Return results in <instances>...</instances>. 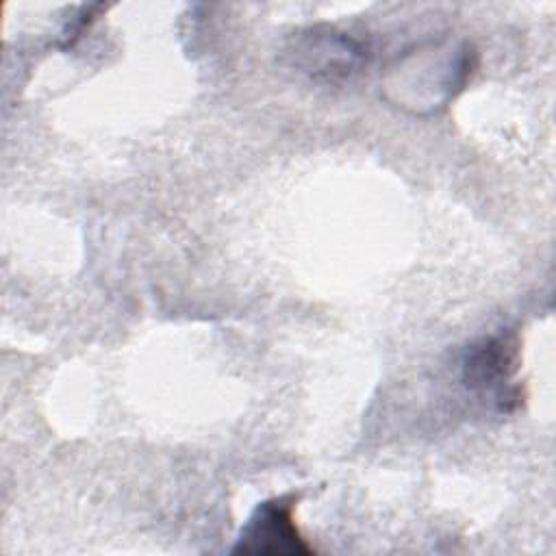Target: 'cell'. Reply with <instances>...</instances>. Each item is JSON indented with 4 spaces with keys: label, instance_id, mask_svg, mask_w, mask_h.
<instances>
[{
    "label": "cell",
    "instance_id": "1",
    "mask_svg": "<svg viewBox=\"0 0 556 556\" xmlns=\"http://www.w3.org/2000/svg\"><path fill=\"white\" fill-rule=\"evenodd\" d=\"M476 67V52L463 43L458 48H424L408 52L391 78L389 100L413 113H432L445 106L467 83Z\"/></svg>",
    "mask_w": 556,
    "mask_h": 556
},
{
    "label": "cell",
    "instance_id": "2",
    "mask_svg": "<svg viewBox=\"0 0 556 556\" xmlns=\"http://www.w3.org/2000/svg\"><path fill=\"white\" fill-rule=\"evenodd\" d=\"M519 337L513 330L484 337L471 343L463 356V382L471 391L493 393L500 410H513L521 402V391L508 382L519 369Z\"/></svg>",
    "mask_w": 556,
    "mask_h": 556
},
{
    "label": "cell",
    "instance_id": "3",
    "mask_svg": "<svg viewBox=\"0 0 556 556\" xmlns=\"http://www.w3.org/2000/svg\"><path fill=\"white\" fill-rule=\"evenodd\" d=\"M298 497L276 495L261 502L243 523L232 554L252 556H308L315 549L306 543L295 523Z\"/></svg>",
    "mask_w": 556,
    "mask_h": 556
},
{
    "label": "cell",
    "instance_id": "4",
    "mask_svg": "<svg viewBox=\"0 0 556 556\" xmlns=\"http://www.w3.org/2000/svg\"><path fill=\"white\" fill-rule=\"evenodd\" d=\"M291 56L313 80L341 83L363 67L367 48L334 28H308L295 35Z\"/></svg>",
    "mask_w": 556,
    "mask_h": 556
}]
</instances>
